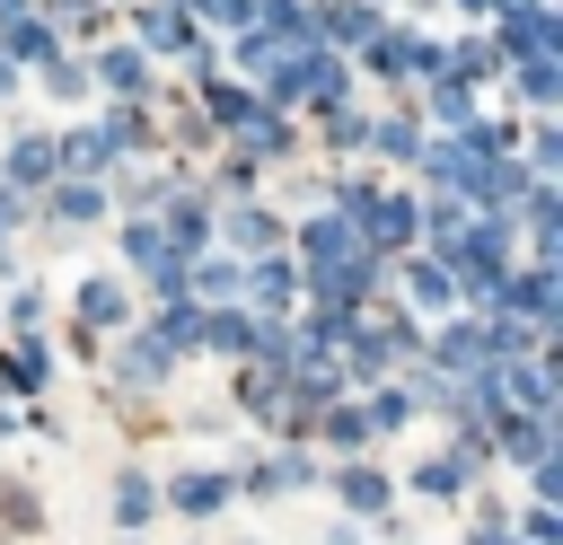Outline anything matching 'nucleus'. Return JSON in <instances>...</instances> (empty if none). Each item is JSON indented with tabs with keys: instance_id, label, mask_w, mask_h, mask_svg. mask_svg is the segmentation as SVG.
Returning a JSON list of instances; mask_svg holds the SVG:
<instances>
[{
	"instance_id": "6ab92c4d",
	"label": "nucleus",
	"mask_w": 563,
	"mask_h": 545,
	"mask_svg": "<svg viewBox=\"0 0 563 545\" xmlns=\"http://www.w3.org/2000/svg\"><path fill=\"white\" fill-rule=\"evenodd\" d=\"M202 229H211V220H202V202H194V193H176V202H167V229H158V237H167V246L185 255V246H202Z\"/></svg>"
},
{
	"instance_id": "b1692460",
	"label": "nucleus",
	"mask_w": 563,
	"mask_h": 545,
	"mask_svg": "<svg viewBox=\"0 0 563 545\" xmlns=\"http://www.w3.org/2000/svg\"><path fill=\"white\" fill-rule=\"evenodd\" d=\"M466 466H475V457H466V448H457V457H431V466H422V475H413V483H422V492H431V501H449V492H457V483H466Z\"/></svg>"
},
{
	"instance_id": "aec40b11",
	"label": "nucleus",
	"mask_w": 563,
	"mask_h": 545,
	"mask_svg": "<svg viewBox=\"0 0 563 545\" xmlns=\"http://www.w3.org/2000/svg\"><path fill=\"white\" fill-rule=\"evenodd\" d=\"M53 158H70V167H106L114 158V132L97 123V132H70V141H53Z\"/></svg>"
},
{
	"instance_id": "ddd939ff",
	"label": "nucleus",
	"mask_w": 563,
	"mask_h": 545,
	"mask_svg": "<svg viewBox=\"0 0 563 545\" xmlns=\"http://www.w3.org/2000/svg\"><path fill=\"white\" fill-rule=\"evenodd\" d=\"M0 62L18 70V62H53V26H35V18H18L9 35H0Z\"/></svg>"
},
{
	"instance_id": "c9c22d12",
	"label": "nucleus",
	"mask_w": 563,
	"mask_h": 545,
	"mask_svg": "<svg viewBox=\"0 0 563 545\" xmlns=\"http://www.w3.org/2000/svg\"><path fill=\"white\" fill-rule=\"evenodd\" d=\"M431 114H440V123H466V88H457V79H431Z\"/></svg>"
},
{
	"instance_id": "a211bd4d",
	"label": "nucleus",
	"mask_w": 563,
	"mask_h": 545,
	"mask_svg": "<svg viewBox=\"0 0 563 545\" xmlns=\"http://www.w3.org/2000/svg\"><path fill=\"white\" fill-rule=\"evenodd\" d=\"M97 211H106V193H97L88 176H79V185H70V176L53 185V220H62V229H70V220H97Z\"/></svg>"
},
{
	"instance_id": "f257e3e1",
	"label": "nucleus",
	"mask_w": 563,
	"mask_h": 545,
	"mask_svg": "<svg viewBox=\"0 0 563 545\" xmlns=\"http://www.w3.org/2000/svg\"><path fill=\"white\" fill-rule=\"evenodd\" d=\"M123 264H132L158 299H176V290H185V255L158 237V220H132V229H123Z\"/></svg>"
},
{
	"instance_id": "2f4dec72",
	"label": "nucleus",
	"mask_w": 563,
	"mask_h": 545,
	"mask_svg": "<svg viewBox=\"0 0 563 545\" xmlns=\"http://www.w3.org/2000/svg\"><path fill=\"white\" fill-rule=\"evenodd\" d=\"M0 378H9V387H44V352H35V343H18V352H9V369H0Z\"/></svg>"
},
{
	"instance_id": "6e6552de",
	"label": "nucleus",
	"mask_w": 563,
	"mask_h": 545,
	"mask_svg": "<svg viewBox=\"0 0 563 545\" xmlns=\"http://www.w3.org/2000/svg\"><path fill=\"white\" fill-rule=\"evenodd\" d=\"M167 492H176V510H185V519H211V510L229 501V475H211V466H194V475H176Z\"/></svg>"
},
{
	"instance_id": "f704fd0d",
	"label": "nucleus",
	"mask_w": 563,
	"mask_h": 545,
	"mask_svg": "<svg viewBox=\"0 0 563 545\" xmlns=\"http://www.w3.org/2000/svg\"><path fill=\"white\" fill-rule=\"evenodd\" d=\"M44 88H53V97H79V88H88V70H79L70 53H53V70H44Z\"/></svg>"
},
{
	"instance_id": "9d476101",
	"label": "nucleus",
	"mask_w": 563,
	"mask_h": 545,
	"mask_svg": "<svg viewBox=\"0 0 563 545\" xmlns=\"http://www.w3.org/2000/svg\"><path fill=\"white\" fill-rule=\"evenodd\" d=\"M202 114H211V123H229V132H246L264 105H255L246 88H229V79H202Z\"/></svg>"
},
{
	"instance_id": "c85d7f7f",
	"label": "nucleus",
	"mask_w": 563,
	"mask_h": 545,
	"mask_svg": "<svg viewBox=\"0 0 563 545\" xmlns=\"http://www.w3.org/2000/svg\"><path fill=\"white\" fill-rule=\"evenodd\" d=\"M519 88H528V97L545 105V97L563 88V70H554V53H537V62H519Z\"/></svg>"
},
{
	"instance_id": "dca6fc26",
	"label": "nucleus",
	"mask_w": 563,
	"mask_h": 545,
	"mask_svg": "<svg viewBox=\"0 0 563 545\" xmlns=\"http://www.w3.org/2000/svg\"><path fill=\"white\" fill-rule=\"evenodd\" d=\"M123 378H132V387H158V378H167V343H158V334H132V343H123Z\"/></svg>"
},
{
	"instance_id": "5701e85b",
	"label": "nucleus",
	"mask_w": 563,
	"mask_h": 545,
	"mask_svg": "<svg viewBox=\"0 0 563 545\" xmlns=\"http://www.w3.org/2000/svg\"><path fill=\"white\" fill-rule=\"evenodd\" d=\"M79 316L88 325H114L123 316V281H79Z\"/></svg>"
},
{
	"instance_id": "4468645a",
	"label": "nucleus",
	"mask_w": 563,
	"mask_h": 545,
	"mask_svg": "<svg viewBox=\"0 0 563 545\" xmlns=\"http://www.w3.org/2000/svg\"><path fill=\"white\" fill-rule=\"evenodd\" d=\"M97 79H106V88H114V97H141V88H150V62H141V53H132V44H114V53H106V62H97Z\"/></svg>"
},
{
	"instance_id": "20e7f679",
	"label": "nucleus",
	"mask_w": 563,
	"mask_h": 545,
	"mask_svg": "<svg viewBox=\"0 0 563 545\" xmlns=\"http://www.w3.org/2000/svg\"><path fill=\"white\" fill-rule=\"evenodd\" d=\"M449 290H457V272L440 255H405V299L413 308H449Z\"/></svg>"
},
{
	"instance_id": "72a5a7b5",
	"label": "nucleus",
	"mask_w": 563,
	"mask_h": 545,
	"mask_svg": "<svg viewBox=\"0 0 563 545\" xmlns=\"http://www.w3.org/2000/svg\"><path fill=\"white\" fill-rule=\"evenodd\" d=\"M405 413H413V396H405V387H387V396H378V404H369V413H361V422H369V431H396V422H405Z\"/></svg>"
},
{
	"instance_id": "0eeeda50",
	"label": "nucleus",
	"mask_w": 563,
	"mask_h": 545,
	"mask_svg": "<svg viewBox=\"0 0 563 545\" xmlns=\"http://www.w3.org/2000/svg\"><path fill=\"white\" fill-rule=\"evenodd\" d=\"M431 360H440V369H449V378H475V369H493V360H484V325H449V334H440V352H431Z\"/></svg>"
},
{
	"instance_id": "a878e982",
	"label": "nucleus",
	"mask_w": 563,
	"mask_h": 545,
	"mask_svg": "<svg viewBox=\"0 0 563 545\" xmlns=\"http://www.w3.org/2000/svg\"><path fill=\"white\" fill-rule=\"evenodd\" d=\"M202 343H220V352H246V343H255V316H202Z\"/></svg>"
},
{
	"instance_id": "9b49d317",
	"label": "nucleus",
	"mask_w": 563,
	"mask_h": 545,
	"mask_svg": "<svg viewBox=\"0 0 563 545\" xmlns=\"http://www.w3.org/2000/svg\"><path fill=\"white\" fill-rule=\"evenodd\" d=\"M246 290H255L264 308H290V290H299V264H290V255H264V264L246 272Z\"/></svg>"
},
{
	"instance_id": "4be33fe9",
	"label": "nucleus",
	"mask_w": 563,
	"mask_h": 545,
	"mask_svg": "<svg viewBox=\"0 0 563 545\" xmlns=\"http://www.w3.org/2000/svg\"><path fill=\"white\" fill-rule=\"evenodd\" d=\"M229 237H238V246H273L282 229H273V211H264V202H238V211H229Z\"/></svg>"
},
{
	"instance_id": "79ce46f5",
	"label": "nucleus",
	"mask_w": 563,
	"mask_h": 545,
	"mask_svg": "<svg viewBox=\"0 0 563 545\" xmlns=\"http://www.w3.org/2000/svg\"><path fill=\"white\" fill-rule=\"evenodd\" d=\"M457 9H475V18H484V9H493V0H457Z\"/></svg>"
},
{
	"instance_id": "393cba45",
	"label": "nucleus",
	"mask_w": 563,
	"mask_h": 545,
	"mask_svg": "<svg viewBox=\"0 0 563 545\" xmlns=\"http://www.w3.org/2000/svg\"><path fill=\"white\" fill-rule=\"evenodd\" d=\"M158 343H167V352H185V343H202V316H194L185 299H167V316H158Z\"/></svg>"
},
{
	"instance_id": "1a4fd4ad",
	"label": "nucleus",
	"mask_w": 563,
	"mask_h": 545,
	"mask_svg": "<svg viewBox=\"0 0 563 545\" xmlns=\"http://www.w3.org/2000/svg\"><path fill=\"white\" fill-rule=\"evenodd\" d=\"M53 167H62V158H53V141H44V132H26V141H18V149H9V167H0V185H9V193H18V185H44V176H53Z\"/></svg>"
},
{
	"instance_id": "39448f33",
	"label": "nucleus",
	"mask_w": 563,
	"mask_h": 545,
	"mask_svg": "<svg viewBox=\"0 0 563 545\" xmlns=\"http://www.w3.org/2000/svg\"><path fill=\"white\" fill-rule=\"evenodd\" d=\"M501 448H510L519 466H545V457H554V422H545V413H510V422H501Z\"/></svg>"
},
{
	"instance_id": "2eb2a0df",
	"label": "nucleus",
	"mask_w": 563,
	"mask_h": 545,
	"mask_svg": "<svg viewBox=\"0 0 563 545\" xmlns=\"http://www.w3.org/2000/svg\"><path fill=\"white\" fill-rule=\"evenodd\" d=\"M413 158H422V167H431V176H440V185H457V193H466V185H475V158H466V149H457V141H422V149H413Z\"/></svg>"
},
{
	"instance_id": "412c9836",
	"label": "nucleus",
	"mask_w": 563,
	"mask_h": 545,
	"mask_svg": "<svg viewBox=\"0 0 563 545\" xmlns=\"http://www.w3.org/2000/svg\"><path fill=\"white\" fill-rule=\"evenodd\" d=\"M185 290H202V299H238L246 272H238V264H185Z\"/></svg>"
},
{
	"instance_id": "bb28decb",
	"label": "nucleus",
	"mask_w": 563,
	"mask_h": 545,
	"mask_svg": "<svg viewBox=\"0 0 563 545\" xmlns=\"http://www.w3.org/2000/svg\"><path fill=\"white\" fill-rule=\"evenodd\" d=\"M150 501H158V492H150L141 475H123V483H114V519H123V527H141V519H150Z\"/></svg>"
},
{
	"instance_id": "e433bc0d",
	"label": "nucleus",
	"mask_w": 563,
	"mask_h": 545,
	"mask_svg": "<svg viewBox=\"0 0 563 545\" xmlns=\"http://www.w3.org/2000/svg\"><path fill=\"white\" fill-rule=\"evenodd\" d=\"M176 9H211L220 26H246V9H255V0H176Z\"/></svg>"
},
{
	"instance_id": "58836bf2",
	"label": "nucleus",
	"mask_w": 563,
	"mask_h": 545,
	"mask_svg": "<svg viewBox=\"0 0 563 545\" xmlns=\"http://www.w3.org/2000/svg\"><path fill=\"white\" fill-rule=\"evenodd\" d=\"M9 220H18V193H9V185H0V237H9Z\"/></svg>"
},
{
	"instance_id": "473e14b6",
	"label": "nucleus",
	"mask_w": 563,
	"mask_h": 545,
	"mask_svg": "<svg viewBox=\"0 0 563 545\" xmlns=\"http://www.w3.org/2000/svg\"><path fill=\"white\" fill-rule=\"evenodd\" d=\"M238 396H246V413H282V378H273V369H255Z\"/></svg>"
},
{
	"instance_id": "4c0bfd02",
	"label": "nucleus",
	"mask_w": 563,
	"mask_h": 545,
	"mask_svg": "<svg viewBox=\"0 0 563 545\" xmlns=\"http://www.w3.org/2000/svg\"><path fill=\"white\" fill-rule=\"evenodd\" d=\"M466 545H519V536H510V527H501V519H484V527H475V536H466Z\"/></svg>"
},
{
	"instance_id": "7c9ffc66",
	"label": "nucleus",
	"mask_w": 563,
	"mask_h": 545,
	"mask_svg": "<svg viewBox=\"0 0 563 545\" xmlns=\"http://www.w3.org/2000/svg\"><path fill=\"white\" fill-rule=\"evenodd\" d=\"M369 141H378V149H387V158H413V149H422V132H413V123H405V114H396V123H378V132H369Z\"/></svg>"
},
{
	"instance_id": "f03ea898",
	"label": "nucleus",
	"mask_w": 563,
	"mask_h": 545,
	"mask_svg": "<svg viewBox=\"0 0 563 545\" xmlns=\"http://www.w3.org/2000/svg\"><path fill=\"white\" fill-rule=\"evenodd\" d=\"M501 308H519V316H537V325H545V316H554V272H545V264H528V272H501V299H493V316H501Z\"/></svg>"
},
{
	"instance_id": "7ed1b4c3",
	"label": "nucleus",
	"mask_w": 563,
	"mask_h": 545,
	"mask_svg": "<svg viewBox=\"0 0 563 545\" xmlns=\"http://www.w3.org/2000/svg\"><path fill=\"white\" fill-rule=\"evenodd\" d=\"M299 246H308V264L325 272V264H343V255H352L361 237H352V220H343V211H317V220L299 229Z\"/></svg>"
},
{
	"instance_id": "c756f323",
	"label": "nucleus",
	"mask_w": 563,
	"mask_h": 545,
	"mask_svg": "<svg viewBox=\"0 0 563 545\" xmlns=\"http://www.w3.org/2000/svg\"><path fill=\"white\" fill-rule=\"evenodd\" d=\"M325 440H334V448H361V440H369L361 404H334V413H325Z\"/></svg>"
},
{
	"instance_id": "423d86ee",
	"label": "nucleus",
	"mask_w": 563,
	"mask_h": 545,
	"mask_svg": "<svg viewBox=\"0 0 563 545\" xmlns=\"http://www.w3.org/2000/svg\"><path fill=\"white\" fill-rule=\"evenodd\" d=\"M185 35H194V26H185V9H176V0H150V9H141V44H132V53H176Z\"/></svg>"
},
{
	"instance_id": "ea45409f",
	"label": "nucleus",
	"mask_w": 563,
	"mask_h": 545,
	"mask_svg": "<svg viewBox=\"0 0 563 545\" xmlns=\"http://www.w3.org/2000/svg\"><path fill=\"white\" fill-rule=\"evenodd\" d=\"M18 18H26V0H0V26H18Z\"/></svg>"
},
{
	"instance_id": "f8f14e48",
	"label": "nucleus",
	"mask_w": 563,
	"mask_h": 545,
	"mask_svg": "<svg viewBox=\"0 0 563 545\" xmlns=\"http://www.w3.org/2000/svg\"><path fill=\"white\" fill-rule=\"evenodd\" d=\"M325 35H334V44H369V35H378V9H369V0H334V9H325Z\"/></svg>"
},
{
	"instance_id": "a19ab883",
	"label": "nucleus",
	"mask_w": 563,
	"mask_h": 545,
	"mask_svg": "<svg viewBox=\"0 0 563 545\" xmlns=\"http://www.w3.org/2000/svg\"><path fill=\"white\" fill-rule=\"evenodd\" d=\"M9 88H18V70H9V62H0V97H9Z\"/></svg>"
},
{
	"instance_id": "cd10ccee",
	"label": "nucleus",
	"mask_w": 563,
	"mask_h": 545,
	"mask_svg": "<svg viewBox=\"0 0 563 545\" xmlns=\"http://www.w3.org/2000/svg\"><path fill=\"white\" fill-rule=\"evenodd\" d=\"M405 53H413V35H369V70L405 79Z\"/></svg>"
},
{
	"instance_id": "f3484780",
	"label": "nucleus",
	"mask_w": 563,
	"mask_h": 545,
	"mask_svg": "<svg viewBox=\"0 0 563 545\" xmlns=\"http://www.w3.org/2000/svg\"><path fill=\"white\" fill-rule=\"evenodd\" d=\"M334 492H343L361 519H378V510H387V475H369V466H343V475H334Z\"/></svg>"
}]
</instances>
